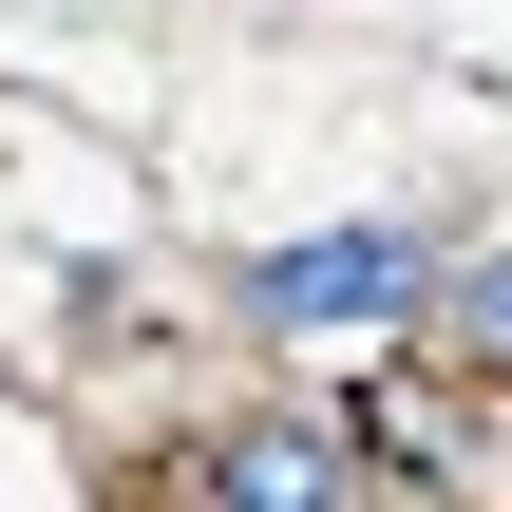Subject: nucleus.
<instances>
[{
	"label": "nucleus",
	"instance_id": "f257e3e1",
	"mask_svg": "<svg viewBox=\"0 0 512 512\" xmlns=\"http://www.w3.org/2000/svg\"><path fill=\"white\" fill-rule=\"evenodd\" d=\"M437 285H456V247L437 228H304V247H247V342H437Z\"/></svg>",
	"mask_w": 512,
	"mask_h": 512
},
{
	"label": "nucleus",
	"instance_id": "20e7f679",
	"mask_svg": "<svg viewBox=\"0 0 512 512\" xmlns=\"http://www.w3.org/2000/svg\"><path fill=\"white\" fill-rule=\"evenodd\" d=\"M437 361H475V380H512V247H475V266L437 285Z\"/></svg>",
	"mask_w": 512,
	"mask_h": 512
},
{
	"label": "nucleus",
	"instance_id": "7ed1b4c3",
	"mask_svg": "<svg viewBox=\"0 0 512 512\" xmlns=\"http://www.w3.org/2000/svg\"><path fill=\"white\" fill-rule=\"evenodd\" d=\"M361 456L418 475V494H456V512H512V418H494L475 361H399V380H361Z\"/></svg>",
	"mask_w": 512,
	"mask_h": 512
},
{
	"label": "nucleus",
	"instance_id": "f03ea898",
	"mask_svg": "<svg viewBox=\"0 0 512 512\" xmlns=\"http://www.w3.org/2000/svg\"><path fill=\"white\" fill-rule=\"evenodd\" d=\"M380 494V456H361V418H304V399H266V418H209V437H171L133 512H361Z\"/></svg>",
	"mask_w": 512,
	"mask_h": 512
}]
</instances>
